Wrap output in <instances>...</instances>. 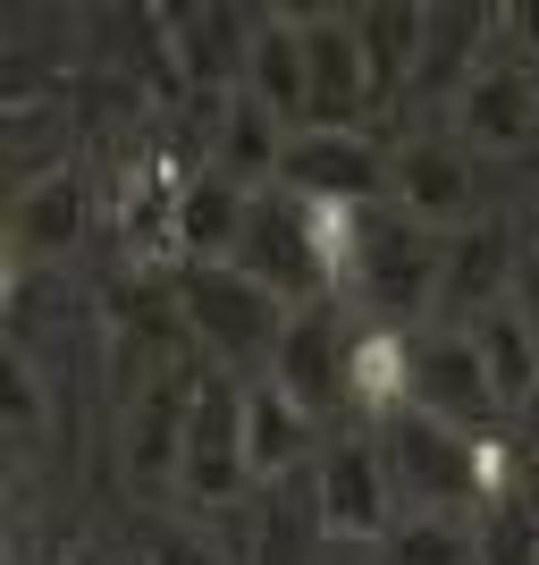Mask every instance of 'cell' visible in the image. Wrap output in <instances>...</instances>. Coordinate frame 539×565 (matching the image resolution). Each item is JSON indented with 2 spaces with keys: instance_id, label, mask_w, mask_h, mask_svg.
Instances as JSON below:
<instances>
[{
  "instance_id": "cell-1",
  "label": "cell",
  "mask_w": 539,
  "mask_h": 565,
  "mask_svg": "<svg viewBox=\"0 0 539 565\" xmlns=\"http://www.w3.org/2000/svg\"><path fill=\"white\" fill-rule=\"evenodd\" d=\"M177 312H186V330L203 338V363L236 380H261L279 363V338L295 321L287 296H270L261 279H245L236 262H186L177 270Z\"/></svg>"
},
{
  "instance_id": "cell-2",
  "label": "cell",
  "mask_w": 539,
  "mask_h": 565,
  "mask_svg": "<svg viewBox=\"0 0 539 565\" xmlns=\"http://www.w3.org/2000/svg\"><path fill=\"white\" fill-rule=\"evenodd\" d=\"M177 490H186V507H203V515L245 507V490H254V456H245V380L219 372V363H203V380H194Z\"/></svg>"
},
{
  "instance_id": "cell-3",
  "label": "cell",
  "mask_w": 539,
  "mask_h": 565,
  "mask_svg": "<svg viewBox=\"0 0 539 565\" xmlns=\"http://www.w3.org/2000/svg\"><path fill=\"white\" fill-rule=\"evenodd\" d=\"M397 161H388V212L422 220V228H446L464 236L481 212V152H472L464 136H446V127H422V136L388 143Z\"/></svg>"
},
{
  "instance_id": "cell-4",
  "label": "cell",
  "mask_w": 539,
  "mask_h": 565,
  "mask_svg": "<svg viewBox=\"0 0 539 565\" xmlns=\"http://www.w3.org/2000/svg\"><path fill=\"white\" fill-rule=\"evenodd\" d=\"M312 523H321L328 541L363 548V557L405 523L397 481H388V465H379L371 430H354V439H328V448H321V465H312Z\"/></svg>"
},
{
  "instance_id": "cell-5",
  "label": "cell",
  "mask_w": 539,
  "mask_h": 565,
  "mask_svg": "<svg viewBox=\"0 0 539 565\" xmlns=\"http://www.w3.org/2000/svg\"><path fill=\"white\" fill-rule=\"evenodd\" d=\"M439 270H446V236L379 203L371 245H363V279H354V296L371 305V321H397V330L422 321L430 330V312H439Z\"/></svg>"
},
{
  "instance_id": "cell-6",
  "label": "cell",
  "mask_w": 539,
  "mask_h": 565,
  "mask_svg": "<svg viewBox=\"0 0 539 565\" xmlns=\"http://www.w3.org/2000/svg\"><path fill=\"white\" fill-rule=\"evenodd\" d=\"M228 262L245 270V279H261L270 296H287L295 312L328 296L321 262H312V236H304V203H295L287 186H261V194H254L245 236H236V254H228Z\"/></svg>"
},
{
  "instance_id": "cell-7",
  "label": "cell",
  "mask_w": 539,
  "mask_h": 565,
  "mask_svg": "<svg viewBox=\"0 0 539 565\" xmlns=\"http://www.w3.org/2000/svg\"><path fill=\"white\" fill-rule=\"evenodd\" d=\"M388 143H371L363 127H304L279 161V186L304 203H379L388 194Z\"/></svg>"
},
{
  "instance_id": "cell-8",
  "label": "cell",
  "mask_w": 539,
  "mask_h": 565,
  "mask_svg": "<svg viewBox=\"0 0 539 565\" xmlns=\"http://www.w3.org/2000/svg\"><path fill=\"white\" fill-rule=\"evenodd\" d=\"M515 270H522V245L506 220H472L464 236H446V270H439V312L430 330H472L481 312H497L515 296Z\"/></svg>"
},
{
  "instance_id": "cell-9",
  "label": "cell",
  "mask_w": 539,
  "mask_h": 565,
  "mask_svg": "<svg viewBox=\"0 0 539 565\" xmlns=\"http://www.w3.org/2000/svg\"><path fill=\"white\" fill-rule=\"evenodd\" d=\"M446 136H464L481 161H506V152H522V143L539 136V85L515 68V60H497L472 76L464 94L446 102Z\"/></svg>"
},
{
  "instance_id": "cell-10",
  "label": "cell",
  "mask_w": 539,
  "mask_h": 565,
  "mask_svg": "<svg viewBox=\"0 0 539 565\" xmlns=\"http://www.w3.org/2000/svg\"><path fill=\"white\" fill-rule=\"evenodd\" d=\"M295 25H304V68H312V127H363V110H379V102L354 9H295Z\"/></svg>"
},
{
  "instance_id": "cell-11",
  "label": "cell",
  "mask_w": 539,
  "mask_h": 565,
  "mask_svg": "<svg viewBox=\"0 0 539 565\" xmlns=\"http://www.w3.org/2000/svg\"><path fill=\"white\" fill-rule=\"evenodd\" d=\"M413 405L439 414V423H455V430H497V414H506L464 330H422L413 338Z\"/></svg>"
},
{
  "instance_id": "cell-12",
  "label": "cell",
  "mask_w": 539,
  "mask_h": 565,
  "mask_svg": "<svg viewBox=\"0 0 539 565\" xmlns=\"http://www.w3.org/2000/svg\"><path fill=\"white\" fill-rule=\"evenodd\" d=\"M346 338H354V321H337V296H321V305H304L287 321L279 363H270V380H279L287 397H304L321 423L346 405Z\"/></svg>"
},
{
  "instance_id": "cell-13",
  "label": "cell",
  "mask_w": 539,
  "mask_h": 565,
  "mask_svg": "<svg viewBox=\"0 0 539 565\" xmlns=\"http://www.w3.org/2000/svg\"><path fill=\"white\" fill-rule=\"evenodd\" d=\"M161 25H169V43H177L186 85H203V102L212 94H245L261 9H161Z\"/></svg>"
},
{
  "instance_id": "cell-14",
  "label": "cell",
  "mask_w": 539,
  "mask_h": 565,
  "mask_svg": "<svg viewBox=\"0 0 539 565\" xmlns=\"http://www.w3.org/2000/svg\"><path fill=\"white\" fill-rule=\"evenodd\" d=\"M413 338L422 330H397V321H371V312L346 338V414H363L371 430L413 405Z\"/></svg>"
},
{
  "instance_id": "cell-15",
  "label": "cell",
  "mask_w": 539,
  "mask_h": 565,
  "mask_svg": "<svg viewBox=\"0 0 539 565\" xmlns=\"http://www.w3.org/2000/svg\"><path fill=\"white\" fill-rule=\"evenodd\" d=\"M321 448H328V423L304 397H287L270 372L245 380V456H254V481H287V472L304 465V456H321Z\"/></svg>"
},
{
  "instance_id": "cell-16",
  "label": "cell",
  "mask_w": 539,
  "mask_h": 565,
  "mask_svg": "<svg viewBox=\"0 0 539 565\" xmlns=\"http://www.w3.org/2000/svg\"><path fill=\"white\" fill-rule=\"evenodd\" d=\"M245 94L279 118V127H295V136L312 127V68H304V25H295V9H261Z\"/></svg>"
},
{
  "instance_id": "cell-17",
  "label": "cell",
  "mask_w": 539,
  "mask_h": 565,
  "mask_svg": "<svg viewBox=\"0 0 539 565\" xmlns=\"http://www.w3.org/2000/svg\"><path fill=\"white\" fill-rule=\"evenodd\" d=\"M287 143H295V127H279V118L261 110L254 94H228L219 102V127H212V152H219V178H236V186H279V161Z\"/></svg>"
},
{
  "instance_id": "cell-18",
  "label": "cell",
  "mask_w": 539,
  "mask_h": 565,
  "mask_svg": "<svg viewBox=\"0 0 539 565\" xmlns=\"http://www.w3.org/2000/svg\"><path fill=\"white\" fill-rule=\"evenodd\" d=\"M76 236H85V186H76L68 169H51V178H34V186L9 203V254L34 270V262L68 254Z\"/></svg>"
},
{
  "instance_id": "cell-19",
  "label": "cell",
  "mask_w": 539,
  "mask_h": 565,
  "mask_svg": "<svg viewBox=\"0 0 539 565\" xmlns=\"http://www.w3.org/2000/svg\"><path fill=\"white\" fill-rule=\"evenodd\" d=\"M245 212H254V186H236L219 169H194L186 203H177V262H228L236 236H245Z\"/></svg>"
},
{
  "instance_id": "cell-20",
  "label": "cell",
  "mask_w": 539,
  "mask_h": 565,
  "mask_svg": "<svg viewBox=\"0 0 539 565\" xmlns=\"http://www.w3.org/2000/svg\"><path fill=\"white\" fill-rule=\"evenodd\" d=\"M354 34H363V68H371V102H405L413 68L430 51V9H354Z\"/></svg>"
},
{
  "instance_id": "cell-21",
  "label": "cell",
  "mask_w": 539,
  "mask_h": 565,
  "mask_svg": "<svg viewBox=\"0 0 539 565\" xmlns=\"http://www.w3.org/2000/svg\"><path fill=\"white\" fill-rule=\"evenodd\" d=\"M464 338H472V354H481V372H489V388H497V405H506V414H515V405H539V338L522 330L515 305L481 312Z\"/></svg>"
},
{
  "instance_id": "cell-22",
  "label": "cell",
  "mask_w": 539,
  "mask_h": 565,
  "mask_svg": "<svg viewBox=\"0 0 539 565\" xmlns=\"http://www.w3.org/2000/svg\"><path fill=\"white\" fill-rule=\"evenodd\" d=\"M363 565H481V532L446 515H405Z\"/></svg>"
},
{
  "instance_id": "cell-23",
  "label": "cell",
  "mask_w": 539,
  "mask_h": 565,
  "mask_svg": "<svg viewBox=\"0 0 539 565\" xmlns=\"http://www.w3.org/2000/svg\"><path fill=\"white\" fill-rule=\"evenodd\" d=\"M472 532H481V565H539V507H531V498L489 507Z\"/></svg>"
},
{
  "instance_id": "cell-24",
  "label": "cell",
  "mask_w": 539,
  "mask_h": 565,
  "mask_svg": "<svg viewBox=\"0 0 539 565\" xmlns=\"http://www.w3.org/2000/svg\"><path fill=\"white\" fill-rule=\"evenodd\" d=\"M143 557L152 565H228L212 532H186V523H143Z\"/></svg>"
},
{
  "instance_id": "cell-25",
  "label": "cell",
  "mask_w": 539,
  "mask_h": 565,
  "mask_svg": "<svg viewBox=\"0 0 539 565\" xmlns=\"http://www.w3.org/2000/svg\"><path fill=\"white\" fill-rule=\"evenodd\" d=\"M497 60H515L539 85V9H506V18H497Z\"/></svg>"
},
{
  "instance_id": "cell-26",
  "label": "cell",
  "mask_w": 539,
  "mask_h": 565,
  "mask_svg": "<svg viewBox=\"0 0 539 565\" xmlns=\"http://www.w3.org/2000/svg\"><path fill=\"white\" fill-rule=\"evenodd\" d=\"M506 305H515L522 330L539 338V245H522V270H515V296H506Z\"/></svg>"
}]
</instances>
